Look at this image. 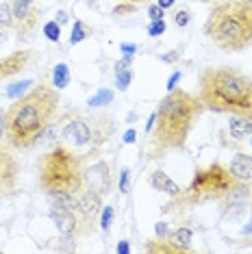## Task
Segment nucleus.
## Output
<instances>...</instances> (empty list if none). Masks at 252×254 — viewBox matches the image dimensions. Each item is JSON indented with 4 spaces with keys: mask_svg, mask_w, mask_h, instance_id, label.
<instances>
[{
    "mask_svg": "<svg viewBox=\"0 0 252 254\" xmlns=\"http://www.w3.org/2000/svg\"><path fill=\"white\" fill-rule=\"evenodd\" d=\"M59 89L55 85L39 83L24 96L15 98L7 107V135L4 139L11 148H33L37 137L59 113Z\"/></svg>",
    "mask_w": 252,
    "mask_h": 254,
    "instance_id": "obj_1",
    "label": "nucleus"
},
{
    "mask_svg": "<svg viewBox=\"0 0 252 254\" xmlns=\"http://www.w3.org/2000/svg\"><path fill=\"white\" fill-rule=\"evenodd\" d=\"M207 111L196 94L185 89H172L157 107V118L150 137V154L148 159H159L170 150H183L189 139L193 124Z\"/></svg>",
    "mask_w": 252,
    "mask_h": 254,
    "instance_id": "obj_2",
    "label": "nucleus"
},
{
    "mask_svg": "<svg viewBox=\"0 0 252 254\" xmlns=\"http://www.w3.org/2000/svg\"><path fill=\"white\" fill-rule=\"evenodd\" d=\"M198 98L204 109L252 120V78L233 65H211L200 72Z\"/></svg>",
    "mask_w": 252,
    "mask_h": 254,
    "instance_id": "obj_3",
    "label": "nucleus"
},
{
    "mask_svg": "<svg viewBox=\"0 0 252 254\" xmlns=\"http://www.w3.org/2000/svg\"><path fill=\"white\" fill-rule=\"evenodd\" d=\"M204 35L222 53L252 46V0H217L204 20Z\"/></svg>",
    "mask_w": 252,
    "mask_h": 254,
    "instance_id": "obj_4",
    "label": "nucleus"
},
{
    "mask_svg": "<svg viewBox=\"0 0 252 254\" xmlns=\"http://www.w3.org/2000/svg\"><path fill=\"white\" fill-rule=\"evenodd\" d=\"M37 183L44 193H81L85 189V157L65 143H55L37 159Z\"/></svg>",
    "mask_w": 252,
    "mask_h": 254,
    "instance_id": "obj_5",
    "label": "nucleus"
},
{
    "mask_svg": "<svg viewBox=\"0 0 252 254\" xmlns=\"http://www.w3.org/2000/svg\"><path fill=\"white\" fill-rule=\"evenodd\" d=\"M235 178L228 172L226 165L222 163H211L204 170H198L193 174L191 183L187 185V189H183L179 195H174L172 202H168L163 211H189L193 206H198L204 200H222L224 193L233 187Z\"/></svg>",
    "mask_w": 252,
    "mask_h": 254,
    "instance_id": "obj_6",
    "label": "nucleus"
},
{
    "mask_svg": "<svg viewBox=\"0 0 252 254\" xmlns=\"http://www.w3.org/2000/svg\"><path fill=\"white\" fill-rule=\"evenodd\" d=\"M116 130V124L107 115L94 113H76L70 118V122L63 126L61 139L70 148H85V146H102L107 139H111V132Z\"/></svg>",
    "mask_w": 252,
    "mask_h": 254,
    "instance_id": "obj_7",
    "label": "nucleus"
},
{
    "mask_svg": "<svg viewBox=\"0 0 252 254\" xmlns=\"http://www.w3.org/2000/svg\"><path fill=\"white\" fill-rule=\"evenodd\" d=\"M50 219L55 222L57 230L63 235V239H76L85 233H89V226L85 219L78 215V211H61V209H50Z\"/></svg>",
    "mask_w": 252,
    "mask_h": 254,
    "instance_id": "obj_8",
    "label": "nucleus"
},
{
    "mask_svg": "<svg viewBox=\"0 0 252 254\" xmlns=\"http://www.w3.org/2000/svg\"><path fill=\"white\" fill-rule=\"evenodd\" d=\"M85 187L98 191L102 198L113 191V174L111 165L107 161H96L89 167H85Z\"/></svg>",
    "mask_w": 252,
    "mask_h": 254,
    "instance_id": "obj_9",
    "label": "nucleus"
},
{
    "mask_svg": "<svg viewBox=\"0 0 252 254\" xmlns=\"http://www.w3.org/2000/svg\"><path fill=\"white\" fill-rule=\"evenodd\" d=\"M13 9V18H15V28H18V35H28V33L35 28L37 18H39V9L35 4V0H13L11 4Z\"/></svg>",
    "mask_w": 252,
    "mask_h": 254,
    "instance_id": "obj_10",
    "label": "nucleus"
},
{
    "mask_svg": "<svg viewBox=\"0 0 252 254\" xmlns=\"http://www.w3.org/2000/svg\"><path fill=\"white\" fill-rule=\"evenodd\" d=\"M220 202L224 204V211L244 209V206L252 204V181H235Z\"/></svg>",
    "mask_w": 252,
    "mask_h": 254,
    "instance_id": "obj_11",
    "label": "nucleus"
},
{
    "mask_svg": "<svg viewBox=\"0 0 252 254\" xmlns=\"http://www.w3.org/2000/svg\"><path fill=\"white\" fill-rule=\"evenodd\" d=\"M28 61H31V50H26V48H20L15 53L2 57L0 59V83L20 76L28 67Z\"/></svg>",
    "mask_w": 252,
    "mask_h": 254,
    "instance_id": "obj_12",
    "label": "nucleus"
},
{
    "mask_svg": "<svg viewBox=\"0 0 252 254\" xmlns=\"http://www.w3.org/2000/svg\"><path fill=\"white\" fill-rule=\"evenodd\" d=\"M102 213V195L94 189L85 187L81 193H78V215L85 219L89 228H94V222Z\"/></svg>",
    "mask_w": 252,
    "mask_h": 254,
    "instance_id": "obj_13",
    "label": "nucleus"
},
{
    "mask_svg": "<svg viewBox=\"0 0 252 254\" xmlns=\"http://www.w3.org/2000/svg\"><path fill=\"white\" fill-rule=\"evenodd\" d=\"M18 174H20V163L15 159V154L4 146L2 139H0V183L9 185V187L15 189L18 185Z\"/></svg>",
    "mask_w": 252,
    "mask_h": 254,
    "instance_id": "obj_14",
    "label": "nucleus"
},
{
    "mask_svg": "<svg viewBox=\"0 0 252 254\" xmlns=\"http://www.w3.org/2000/svg\"><path fill=\"white\" fill-rule=\"evenodd\" d=\"M228 172L235 181H252V154L237 152L228 163Z\"/></svg>",
    "mask_w": 252,
    "mask_h": 254,
    "instance_id": "obj_15",
    "label": "nucleus"
},
{
    "mask_svg": "<svg viewBox=\"0 0 252 254\" xmlns=\"http://www.w3.org/2000/svg\"><path fill=\"white\" fill-rule=\"evenodd\" d=\"M228 135L233 141H248L252 135V120L242 115H231L228 118Z\"/></svg>",
    "mask_w": 252,
    "mask_h": 254,
    "instance_id": "obj_16",
    "label": "nucleus"
},
{
    "mask_svg": "<svg viewBox=\"0 0 252 254\" xmlns=\"http://www.w3.org/2000/svg\"><path fill=\"white\" fill-rule=\"evenodd\" d=\"M150 187L157 189V191H161V193H165V195H170V198H174V195H179L183 191V189L179 187V183L172 181L163 170H154L150 174Z\"/></svg>",
    "mask_w": 252,
    "mask_h": 254,
    "instance_id": "obj_17",
    "label": "nucleus"
},
{
    "mask_svg": "<svg viewBox=\"0 0 252 254\" xmlns=\"http://www.w3.org/2000/svg\"><path fill=\"white\" fill-rule=\"evenodd\" d=\"M50 202V209H61V211H78V193L70 191H50L46 193Z\"/></svg>",
    "mask_w": 252,
    "mask_h": 254,
    "instance_id": "obj_18",
    "label": "nucleus"
},
{
    "mask_svg": "<svg viewBox=\"0 0 252 254\" xmlns=\"http://www.w3.org/2000/svg\"><path fill=\"white\" fill-rule=\"evenodd\" d=\"M146 252H152V254H181L183 250L170 237H152L148 239L146 244Z\"/></svg>",
    "mask_w": 252,
    "mask_h": 254,
    "instance_id": "obj_19",
    "label": "nucleus"
},
{
    "mask_svg": "<svg viewBox=\"0 0 252 254\" xmlns=\"http://www.w3.org/2000/svg\"><path fill=\"white\" fill-rule=\"evenodd\" d=\"M168 237L183 252H187L189 248H191V230L189 228H176V230H172V233H168Z\"/></svg>",
    "mask_w": 252,
    "mask_h": 254,
    "instance_id": "obj_20",
    "label": "nucleus"
},
{
    "mask_svg": "<svg viewBox=\"0 0 252 254\" xmlns=\"http://www.w3.org/2000/svg\"><path fill=\"white\" fill-rule=\"evenodd\" d=\"M91 35H94L91 26H87L81 20H76V22H74V26H72V33H70V44L72 46L74 44H81V42H85V39L91 37Z\"/></svg>",
    "mask_w": 252,
    "mask_h": 254,
    "instance_id": "obj_21",
    "label": "nucleus"
},
{
    "mask_svg": "<svg viewBox=\"0 0 252 254\" xmlns=\"http://www.w3.org/2000/svg\"><path fill=\"white\" fill-rule=\"evenodd\" d=\"M67 83H70V67L65 63H57L55 65V72H53V85L57 89H65Z\"/></svg>",
    "mask_w": 252,
    "mask_h": 254,
    "instance_id": "obj_22",
    "label": "nucleus"
},
{
    "mask_svg": "<svg viewBox=\"0 0 252 254\" xmlns=\"http://www.w3.org/2000/svg\"><path fill=\"white\" fill-rule=\"evenodd\" d=\"M111 100H113V91L111 89H100L98 94H94L87 100V105L91 109H100V107H107V105H111Z\"/></svg>",
    "mask_w": 252,
    "mask_h": 254,
    "instance_id": "obj_23",
    "label": "nucleus"
},
{
    "mask_svg": "<svg viewBox=\"0 0 252 254\" xmlns=\"http://www.w3.org/2000/svg\"><path fill=\"white\" fill-rule=\"evenodd\" d=\"M116 80H118V89L126 91L130 85V80H133V72H130V67H124V70H116Z\"/></svg>",
    "mask_w": 252,
    "mask_h": 254,
    "instance_id": "obj_24",
    "label": "nucleus"
},
{
    "mask_svg": "<svg viewBox=\"0 0 252 254\" xmlns=\"http://www.w3.org/2000/svg\"><path fill=\"white\" fill-rule=\"evenodd\" d=\"M44 35H46V39H50V42H59L61 39V24L57 20L48 22V24L44 26Z\"/></svg>",
    "mask_w": 252,
    "mask_h": 254,
    "instance_id": "obj_25",
    "label": "nucleus"
},
{
    "mask_svg": "<svg viewBox=\"0 0 252 254\" xmlns=\"http://www.w3.org/2000/svg\"><path fill=\"white\" fill-rule=\"evenodd\" d=\"M15 22L13 18V9H11V4L2 2L0 4V26H11Z\"/></svg>",
    "mask_w": 252,
    "mask_h": 254,
    "instance_id": "obj_26",
    "label": "nucleus"
},
{
    "mask_svg": "<svg viewBox=\"0 0 252 254\" xmlns=\"http://www.w3.org/2000/svg\"><path fill=\"white\" fill-rule=\"evenodd\" d=\"M189 22H191V13H189V9H183V7H181V9L174 11V24H176V26L183 28V26H187Z\"/></svg>",
    "mask_w": 252,
    "mask_h": 254,
    "instance_id": "obj_27",
    "label": "nucleus"
},
{
    "mask_svg": "<svg viewBox=\"0 0 252 254\" xmlns=\"http://www.w3.org/2000/svg\"><path fill=\"white\" fill-rule=\"evenodd\" d=\"M31 83H33V80H22V83L13 85V87H9V89H7V96H9V98H13V100H15V98H20V96H24V89L31 87Z\"/></svg>",
    "mask_w": 252,
    "mask_h": 254,
    "instance_id": "obj_28",
    "label": "nucleus"
},
{
    "mask_svg": "<svg viewBox=\"0 0 252 254\" xmlns=\"http://www.w3.org/2000/svg\"><path fill=\"white\" fill-rule=\"evenodd\" d=\"M111 222H113V206H102V217H100V226L105 233H109L111 228Z\"/></svg>",
    "mask_w": 252,
    "mask_h": 254,
    "instance_id": "obj_29",
    "label": "nucleus"
},
{
    "mask_svg": "<svg viewBox=\"0 0 252 254\" xmlns=\"http://www.w3.org/2000/svg\"><path fill=\"white\" fill-rule=\"evenodd\" d=\"M165 33V20H154L150 22V26H148V35L150 37H159Z\"/></svg>",
    "mask_w": 252,
    "mask_h": 254,
    "instance_id": "obj_30",
    "label": "nucleus"
},
{
    "mask_svg": "<svg viewBox=\"0 0 252 254\" xmlns=\"http://www.w3.org/2000/svg\"><path fill=\"white\" fill-rule=\"evenodd\" d=\"M128 185H130V170L128 167H124L122 174H120V191L126 193L128 191Z\"/></svg>",
    "mask_w": 252,
    "mask_h": 254,
    "instance_id": "obj_31",
    "label": "nucleus"
},
{
    "mask_svg": "<svg viewBox=\"0 0 252 254\" xmlns=\"http://www.w3.org/2000/svg\"><path fill=\"white\" fill-rule=\"evenodd\" d=\"M163 11L165 9H161L159 7V4H150V7H148V15H150V20L154 22V20H163Z\"/></svg>",
    "mask_w": 252,
    "mask_h": 254,
    "instance_id": "obj_32",
    "label": "nucleus"
},
{
    "mask_svg": "<svg viewBox=\"0 0 252 254\" xmlns=\"http://www.w3.org/2000/svg\"><path fill=\"white\" fill-rule=\"evenodd\" d=\"M7 135V109H0V139Z\"/></svg>",
    "mask_w": 252,
    "mask_h": 254,
    "instance_id": "obj_33",
    "label": "nucleus"
},
{
    "mask_svg": "<svg viewBox=\"0 0 252 254\" xmlns=\"http://www.w3.org/2000/svg\"><path fill=\"white\" fill-rule=\"evenodd\" d=\"M120 48H122V53H124V55H130V57L137 53V44H122Z\"/></svg>",
    "mask_w": 252,
    "mask_h": 254,
    "instance_id": "obj_34",
    "label": "nucleus"
},
{
    "mask_svg": "<svg viewBox=\"0 0 252 254\" xmlns=\"http://www.w3.org/2000/svg\"><path fill=\"white\" fill-rule=\"evenodd\" d=\"M154 233H157V237H168V224L159 222L157 226H154Z\"/></svg>",
    "mask_w": 252,
    "mask_h": 254,
    "instance_id": "obj_35",
    "label": "nucleus"
},
{
    "mask_svg": "<svg viewBox=\"0 0 252 254\" xmlns=\"http://www.w3.org/2000/svg\"><path fill=\"white\" fill-rule=\"evenodd\" d=\"M181 80V72H174L170 76V83H168V91H172V89H176V83Z\"/></svg>",
    "mask_w": 252,
    "mask_h": 254,
    "instance_id": "obj_36",
    "label": "nucleus"
},
{
    "mask_svg": "<svg viewBox=\"0 0 252 254\" xmlns=\"http://www.w3.org/2000/svg\"><path fill=\"white\" fill-rule=\"evenodd\" d=\"M15 189L13 187H9V185H4V183H0V198H4V195H11Z\"/></svg>",
    "mask_w": 252,
    "mask_h": 254,
    "instance_id": "obj_37",
    "label": "nucleus"
},
{
    "mask_svg": "<svg viewBox=\"0 0 252 254\" xmlns=\"http://www.w3.org/2000/svg\"><path fill=\"white\" fill-rule=\"evenodd\" d=\"M135 139H137V132H135V130H126L124 143H135Z\"/></svg>",
    "mask_w": 252,
    "mask_h": 254,
    "instance_id": "obj_38",
    "label": "nucleus"
},
{
    "mask_svg": "<svg viewBox=\"0 0 252 254\" xmlns=\"http://www.w3.org/2000/svg\"><path fill=\"white\" fill-rule=\"evenodd\" d=\"M157 4L161 9H170V7H174V0H157Z\"/></svg>",
    "mask_w": 252,
    "mask_h": 254,
    "instance_id": "obj_39",
    "label": "nucleus"
},
{
    "mask_svg": "<svg viewBox=\"0 0 252 254\" xmlns=\"http://www.w3.org/2000/svg\"><path fill=\"white\" fill-rule=\"evenodd\" d=\"M128 250H130L128 241H120V244H118V252H128Z\"/></svg>",
    "mask_w": 252,
    "mask_h": 254,
    "instance_id": "obj_40",
    "label": "nucleus"
},
{
    "mask_svg": "<svg viewBox=\"0 0 252 254\" xmlns=\"http://www.w3.org/2000/svg\"><path fill=\"white\" fill-rule=\"evenodd\" d=\"M179 55H181V50H174V53L165 55V57H163V61H170V63H172V61H174V59H176V57H179Z\"/></svg>",
    "mask_w": 252,
    "mask_h": 254,
    "instance_id": "obj_41",
    "label": "nucleus"
},
{
    "mask_svg": "<svg viewBox=\"0 0 252 254\" xmlns=\"http://www.w3.org/2000/svg\"><path fill=\"white\" fill-rule=\"evenodd\" d=\"M120 2H128V4H141V2H148V0H120Z\"/></svg>",
    "mask_w": 252,
    "mask_h": 254,
    "instance_id": "obj_42",
    "label": "nucleus"
},
{
    "mask_svg": "<svg viewBox=\"0 0 252 254\" xmlns=\"http://www.w3.org/2000/svg\"><path fill=\"white\" fill-rule=\"evenodd\" d=\"M196 2H217V0H196Z\"/></svg>",
    "mask_w": 252,
    "mask_h": 254,
    "instance_id": "obj_43",
    "label": "nucleus"
},
{
    "mask_svg": "<svg viewBox=\"0 0 252 254\" xmlns=\"http://www.w3.org/2000/svg\"><path fill=\"white\" fill-rule=\"evenodd\" d=\"M250 146H252V135H250Z\"/></svg>",
    "mask_w": 252,
    "mask_h": 254,
    "instance_id": "obj_44",
    "label": "nucleus"
}]
</instances>
